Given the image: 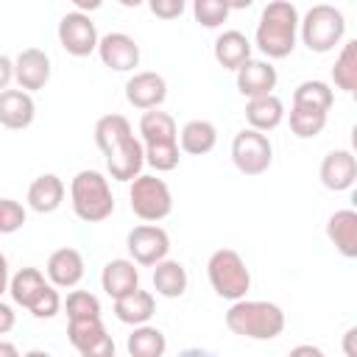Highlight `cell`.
Masks as SVG:
<instances>
[{
    "label": "cell",
    "mask_w": 357,
    "mask_h": 357,
    "mask_svg": "<svg viewBox=\"0 0 357 357\" xmlns=\"http://www.w3.org/2000/svg\"><path fill=\"white\" fill-rule=\"evenodd\" d=\"M298 8L290 0H271L257 22L254 45L265 59H287L298 39Z\"/></svg>",
    "instance_id": "1"
},
{
    "label": "cell",
    "mask_w": 357,
    "mask_h": 357,
    "mask_svg": "<svg viewBox=\"0 0 357 357\" xmlns=\"http://www.w3.org/2000/svg\"><path fill=\"white\" fill-rule=\"evenodd\" d=\"M226 326L237 337L248 340H273L284 332V312L273 301L262 298H237L226 310Z\"/></svg>",
    "instance_id": "2"
},
{
    "label": "cell",
    "mask_w": 357,
    "mask_h": 357,
    "mask_svg": "<svg viewBox=\"0 0 357 357\" xmlns=\"http://www.w3.org/2000/svg\"><path fill=\"white\" fill-rule=\"evenodd\" d=\"M139 137L145 148V165H151L156 173H170L178 167V128L167 112L145 109L139 117Z\"/></svg>",
    "instance_id": "3"
},
{
    "label": "cell",
    "mask_w": 357,
    "mask_h": 357,
    "mask_svg": "<svg viewBox=\"0 0 357 357\" xmlns=\"http://www.w3.org/2000/svg\"><path fill=\"white\" fill-rule=\"evenodd\" d=\"M70 204L78 220L100 223L114 212V195L109 178L100 170H78L70 181Z\"/></svg>",
    "instance_id": "4"
},
{
    "label": "cell",
    "mask_w": 357,
    "mask_h": 357,
    "mask_svg": "<svg viewBox=\"0 0 357 357\" xmlns=\"http://www.w3.org/2000/svg\"><path fill=\"white\" fill-rule=\"evenodd\" d=\"M298 36L312 53H329L346 36V17L335 6L318 3L298 20Z\"/></svg>",
    "instance_id": "5"
},
{
    "label": "cell",
    "mask_w": 357,
    "mask_h": 357,
    "mask_svg": "<svg viewBox=\"0 0 357 357\" xmlns=\"http://www.w3.org/2000/svg\"><path fill=\"white\" fill-rule=\"evenodd\" d=\"M206 276H209L212 290L226 301H237L251 290V271L234 248L212 251L206 262Z\"/></svg>",
    "instance_id": "6"
},
{
    "label": "cell",
    "mask_w": 357,
    "mask_h": 357,
    "mask_svg": "<svg viewBox=\"0 0 357 357\" xmlns=\"http://www.w3.org/2000/svg\"><path fill=\"white\" fill-rule=\"evenodd\" d=\"M128 201H131V212L145 223H159L173 212V192L167 181L159 176L139 173L137 178H131Z\"/></svg>",
    "instance_id": "7"
},
{
    "label": "cell",
    "mask_w": 357,
    "mask_h": 357,
    "mask_svg": "<svg viewBox=\"0 0 357 357\" xmlns=\"http://www.w3.org/2000/svg\"><path fill=\"white\" fill-rule=\"evenodd\" d=\"M231 162L243 176H262L273 165V145L265 131L243 128L231 139Z\"/></svg>",
    "instance_id": "8"
},
{
    "label": "cell",
    "mask_w": 357,
    "mask_h": 357,
    "mask_svg": "<svg viewBox=\"0 0 357 357\" xmlns=\"http://www.w3.org/2000/svg\"><path fill=\"white\" fill-rule=\"evenodd\" d=\"M67 340L81 357H112L114 354V340L106 332L100 315L67 318Z\"/></svg>",
    "instance_id": "9"
},
{
    "label": "cell",
    "mask_w": 357,
    "mask_h": 357,
    "mask_svg": "<svg viewBox=\"0 0 357 357\" xmlns=\"http://www.w3.org/2000/svg\"><path fill=\"white\" fill-rule=\"evenodd\" d=\"M56 36H59V45L75 59H84V56L95 53L98 50V39H100L92 17L86 11H78V8L59 20Z\"/></svg>",
    "instance_id": "10"
},
{
    "label": "cell",
    "mask_w": 357,
    "mask_h": 357,
    "mask_svg": "<svg viewBox=\"0 0 357 357\" xmlns=\"http://www.w3.org/2000/svg\"><path fill=\"white\" fill-rule=\"evenodd\" d=\"M126 248H128V254H131V259H134L137 265L153 268L159 259L167 257V251H170V237H167V231H165L162 226H156V223H139V226H134V229L126 234Z\"/></svg>",
    "instance_id": "11"
},
{
    "label": "cell",
    "mask_w": 357,
    "mask_h": 357,
    "mask_svg": "<svg viewBox=\"0 0 357 357\" xmlns=\"http://www.w3.org/2000/svg\"><path fill=\"white\" fill-rule=\"evenodd\" d=\"M98 56H100L103 67H109L114 73H128L139 64V45L134 42V36H128L123 31H112L98 39Z\"/></svg>",
    "instance_id": "12"
},
{
    "label": "cell",
    "mask_w": 357,
    "mask_h": 357,
    "mask_svg": "<svg viewBox=\"0 0 357 357\" xmlns=\"http://www.w3.org/2000/svg\"><path fill=\"white\" fill-rule=\"evenodd\" d=\"M14 81L25 92H39L50 81V56L39 47H25L14 59Z\"/></svg>",
    "instance_id": "13"
},
{
    "label": "cell",
    "mask_w": 357,
    "mask_h": 357,
    "mask_svg": "<svg viewBox=\"0 0 357 357\" xmlns=\"http://www.w3.org/2000/svg\"><path fill=\"white\" fill-rule=\"evenodd\" d=\"M234 81L240 95L245 98H257V95H268L276 89V67L271 64V59H245L237 70H234Z\"/></svg>",
    "instance_id": "14"
},
{
    "label": "cell",
    "mask_w": 357,
    "mask_h": 357,
    "mask_svg": "<svg viewBox=\"0 0 357 357\" xmlns=\"http://www.w3.org/2000/svg\"><path fill=\"white\" fill-rule=\"evenodd\" d=\"M167 98V81L159 75V73H134L128 81H126V100L134 106V109H159Z\"/></svg>",
    "instance_id": "15"
},
{
    "label": "cell",
    "mask_w": 357,
    "mask_h": 357,
    "mask_svg": "<svg viewBox=\"0 0 357 357\" xmlns=\"http://www.w3.org/2000/svg\"><path fill=\"white\" fill-rule=\"evenodd\" d=\"M321 184L332 192H343L349 190L354 181H357V156L346 148H337V151H329L321 162Z\"/></svg>",
    "instance_id": "16"
},
{
    "label": "cell",
    "mask_w": 357,
    "mask_h": 357,
    "mask_svg": "<svg viewBox=\"0 0 357 357\" xmlns=\"http://www.w3.org/2000/svg\"><path fill=\"white\" fill-rule=\"evenodd\" d=\"M142 167H145V148L142 139L137 137H128L123 145L106 153V173L114 181H131L142 173Z\"/></svg>",
    "instance_id": "17"
},
{
    "label": "cell",
    "mask_w": 357,
    "mask_h": 357,
    "mask_svg": "<svg viewBox=\"0 0 357 357\" xmlns=\"http://www.w3.org/2000/svg\"><path fill=\"white\" fill-rule=\"evenodd\" d=\"M45 273H47V282L56 284V287H75L81 279H84V257L78 248H56L50 257H47V265H45Z\"/></svg>",
    "instance_id": "18"
},
{
    "label": "cell",
    "mask_w": 357,
    "mask_h": 357,
    "mask_svg": "<svg viewBox=\"0 0 357 357\" xmlns=\"http://www.w3.org/2000/svg\"><path fill=\"white\" fill-rule=\"evenodd\" d=\"M36 117V103L31 92L25 89H3L0 92V126L11 131H22L33 123Z\"/></svg>",
    "instance_id": "19"
},
{
    "label": "cell",
    "mask_w": 357,
    "mask_h": 357,
    "mask_svg": "<svg viewBox=\"0 0 357 357\" xmlns=\"http://www.w3.org/2000/svg\"><path fill=\"white\" fill-rule=\"evenodd\" d=\"M326 237L340 257L354 259L357 257V212L354 209L332 212L326 220Z\"/></svg>",
    "instance_id": "20"
},
{
    "label": "cell",
    "mask_w": 357,
    "mask_h": 357,
    "mask_svg": "<svg viewBox=\"0 0 357 357\" xmlns=\"http://www.w3.org/2000/svg\"><path fill=\"white\" fill-rule=\"evenodd\" d=\"M64 181L56 176V173H42L31 181L28 187V206L39 215H50L61 206L64 201Z\"/></svg>",
    "instance_id": "21"
},
{
    "label": "cell",
    "mask_w": 357,
    "mask_h": 357,
    "mask_svg": "<svg viewBox=\"0 0 357 357\" xmlns=\"http://www.w3.org/2000/svg\"><path fill=\"white\" fill-rule=\"evenodd\" d=\"M100 287L112 298H120V296L131 293L134 287H139L137 262L134 259H109L103 265V273H100Z\"/></svg>",
    "instance_id": "22"
},
{
    "label": "cell",
    "mask_w": 357,
    "mask_h": 357,
    "mask_svg": "<svg viewBox=\"0 0 357 357\" xmlns=\"http://www.w3.org/2000/svg\"><path fill=\"white\" fill-rule=\"evenodd\" d=\"M245 120H248V128L273 131L284 120V103H282V98H276L273 92L248 98V103H245Z\"/></svg>",
    "instance_id": "23"
},
{
    "label": "cell",
    "mask_w": 357,
    "mask_h": 357,
    "mask_svg": "<svg viewBox=\"0 0 357 357\" xmlns=\"http://www.w3.org/2000/svg\"><path fill=\"white\" fill-rule=\"evenodd\" d=\"M153 312H156V298H153V293H148V290L134 287L131 293L114 298V315H117V321H123V324H128V326L148 324V321L153 318Z\"/></svg>",
    "instance_id": "24"
},
{
    "label": "cell",
    "mask_w": 357,
    "mask_h": 357,
    "mask_svg": "<svg viewBox=\"0 0 357 357\" xmlns=\"http://www.w3.org/2000/svg\"><path fill=\"white\" fill-rule=\"evenodd\" d=\"M218 145V128L209 120H187L178 131V148L190 156H206Z\"/></svg>",
    "instance_id": "25"
},
{
    "label": "cell",
    "mask_w": 357,
    "mask_h": 357,
    "mask_svg": "<svg viewBox=\"0 0 357 357\" xmlns=\"http://www.w3.org/2000/svg\"><path fill=\"white\" fill-rule=\"evenodd\" d=\"M187 284H190V276H187V268L178 262V259H159L153 265V290L165 298H181L187 293Z\"/></svg>",
    "instance_id": "26"
},
{
    "label": "cell",
    "mask_w": 357,
    "mask_h": 357,
    "mask_svg": "<svg viewBox=\"0 0 357 357\" xmlns=\"http://www.w3.org/2000/svg\"><path fill=\"white\" fill-rule=\"evenodd\" d=\"M212 53H215V61H218L223 70H231V73H234L245 59H251V42H248V36L240 33V31H223V33L215 39Z\"/></svg>",
    "instance_id": "27"
},
{
    "label": "cell",
    "mask_w": 357,
    "mask_h": 357,
    "mask_svg": "<svg viewBox=\"0 0 357 357\" xmlns=\"http://www.w3.org/2000/svg\"><path fill=\"white\" fill-rule=\"evenodd\" d=\"M128 137H134V131H131V123L123 114H103L95 123V145L100 148L103 156L109 151H114L117 145H123Z\"/></svg>",
    "instance_id": "28"
},
{
    "label": "cell",
    "mask_w": 357,
    "mask_h": 357,
    "mask_svg": "<svg viewBox=\"0 0 357 357\" xmlns=\"http://www.w3.org/2000/svg\"><path fill=\"white\" fill-rule=\"evenodd\" d=\"M126 349L131 357H162L167 351V340H165L162 329H156L151 324H137L134 332L128 335Z\"/></svg>",
    "instance_id": "29"
},
{
    "label": "cell",
    "mask_w": 357,
    "mask_h": 357,
    "mask_svg": "<svg viewBox=\"0 0 357 357\" xmlns=\"http://www.w3.org/2000/svg\"><path fill=\"white\" fill-rule=\"evenodd\" d=\"M45 273L39 271V268H20L11 279H8V293H11V298H14V304H20V307H31V301L45 290Z\"/></svg>",
    "instance_id": "30"
},
{
    "label": "cell",
    "mask_w": 357,
    "mask_h": 357,
    "mask_svg": "<svg viewBox=\"0 0 357 357\" xmlns=\"http://www.w3.org/2000/svg\"><path fill=\"white\" fill-rule=\"evenodd\" d=\"M332 81L346 95L357 92V39L343 42V47L335 59V67H332Z\"/></svg>",
    "instance_id": "31"
},
{
    "label": "cell",
    "mask_w": 357,
    "mask_h": 357,
    "mask_svg": "<svg viewBox=\"0 0 357 357\" xmlns=\"http://www.w3.org/2000/svg\"><path fill=\"white\" fill-rule=\"evenodd\" d=\"M326 117H329V112L293 103L290 106V131L298 139H312V137H318L326 128Z\"/></svg>",
    "instance_id": "32"
},
{
    "label": "cell",
    "mask_w": 357,
    "mask_h": 357,
    "mask_svg": "<svg viewBox=\"0 0 357 357\" xmlns=\"http://www.w3.org/2000/svg\"><path fill=\"white\" fill-rule=\"evenodd\" d=\"M293 103L298 106H312V109H321V112H329L332 103H335V92L326 81H301L296 89H293Z\"/></svg>",
    "instance_id": "33"
},
{
    "label": "cell",
    "mask_w": 357,
    "mask_h": 357,
    "mask_svg": "<svg viewBox=\"0 0 357 357\" xmlns=\"http://www.w3.org/2000/svg\"><path fill=\"white\" fill-rule=\"evenodd\" d=\"M192 17L201 28H220L229 20V6L223 0H192Z\"/></svg>",
    "instance_id": "34"
},
{
    "label": "cell",
    "mask_w": 357,
    "mask_h": 357,
    "mask_svg": "<svg viewBox=\"0 0 357 357\" xmlns=\"http://www.w3.org/2000/svg\"><path fill=\"white\" fill-rule=\"evenodd\" d=\"M61 307H64L67 318H89V315H100V301H98V296H92L89 290H73Z\"/></svg>",
    "instance_id": "35"
},
{
    "label": "cell",
    "mask_w": 357,
    "mask_h": 357,
    "mask_svg": "<svg viewBox=\"0 0 357 357\" xmlns=\"http://www.w3.org/2000/svg\"><path fill=\"white\" fill-rule=\"evenodd\" d=\"M59 310H61V296H59V287L56 284H45V290L31 301V307H28V312L33 315V318H39V321H47V318H56L59 315Z\"/></svg>",
    "instance_id": "36"
},
{
    "label": "cell",
    "mask_w": 357,
    "mask_h": 357,
    "mask_svg": "<svg viewBox=\"0 0 357 357\" xmlns=\"http://www.w3.org/2000/svg\"><path fill=\"white\" fill-rule=\"evenodd\" d=\"M25 206L14 198H0V234H14L17 229L25 226Z\"/></svg>",
    "instance_id": "37"
},
{
    "label": "cell",
    "mask_w": 357,
    "mask_h": 357,
    "mask_svg": "<svg viewBox=\"0 0 357 357\" xmlns=\"http://www.w3.org/2000/svg\"><path fill=\"white\" fill-rule=\"evenodd\" d=\"M151 14L159 20H178L187 8V0H145Z\"/></svg>",
    "instance_id": "38"
},
{
    "label": "cell",
    "mask_w": 357,
    "mask_h": 357,
    "mask_svg": "<svg viewBox=\"0 0 357 357\" xmlns=\"http://www.w3.org/2000/svg\"><path fill=\"white\" fill-rule=\"evenodd\" d=\"M14 324H17V312H14V307L6 304V301H0V337L8 335V332L14 329Z\"/></svg>",
    "instance_id": "39"
},
{
    "label": "cell",
    "mask_w": 357,
    "mask_h": 357,
    "mask_svg": "<svg viewBox=\"0 0 357 357\" xmlns=\"http://www.w3.org/2000/svg\"><path fill=\"white\" fill-rule=\"evenodd\" d=\"M11 81H14V59H8V56L0 53V92L8 89Z\"/></svg>",
    "instance_id": "40"
},
{
    "label": "cell",
    "mask_w": 357,
    "mask_h": 357,
    "mask_svg": "<svg viewBox=\"0 0 357 357\" xmlns=\"http://www.w3.org/2000/svg\"><path fill=\"white\" fill-rule=\"evenodd\" d=\"M354 340H357V326H351V329L346 332V337H343V351H346V357H357Z\"/></svg>",
    "instance_id": "41"
},
{
    "label": "cell",
    "mask_w": 357,
    "mask_h": 357,
    "mask_svg": "<svg viewBox=\"0 0 357 357\" xmlns=\"http://www.w3.org/2000/svg\"><path fill=\"white\" fill-rule=\"evenodd\" d=\"M8 279H11V273H8V259H6V254L0 251V296L8 290Z\"/></svg>",
    "instance_id": "42"
},
{
    "label": "cell",
    "mask_w": 357,
    "mask_h": 357,
    "mask_svg": "<svg viewBox=\"0 0 357 357\" xmlns=\"http://www.w3.org/2000/svg\"><path fill=\"white\" fill-rule=\"evenodd\" d=\"M100 3H103V0H73V6H75L78 11H86V14L95 11V8H100Z\"/></svg>",
    "instance_id": "43"
},
{
    "label": "cell",
    "mask_w": 357,
    "mask_h": 357,
    "mask_svg": "<svg viewBox=\"0 0 357 357\" xmlns=\"http://www.w3.org/2000/svg\"><path fill=\"white\" fill-rule=\"evenodd\" d=\"M20 354V349L14 346V343H8V340H0V357H17Z\"/></svg>",
    "instance_id": "44"
},
{
    "label": "cell",
    "mask_w": 357,
    "mask_h": 357,
    "mask_svg": "<svg viewBox=\"0 0 357 357\" xmlns=\"http://www.w3.org/2000/svg\"><path fill=\"white\" fill-rule=\"evenodd\" d=\"M229 6V11H243V8H251L254 0H223Z\"/></svg>",
    "instance_id": "45"
},
{
    "label": "cell",
    "mask_w": 357,
    "mask_h": 357,
    "mask_svg": "<svg viewBox=\"0 0 357 357\" xmlns=\"http://www.w3.org/2000/svg\"><path fill=\"white\" fill-rule=\"evenodd\" d=\"M290 354H312V357H321V349H315V346H296Z\"/></svg>",
    "instance_id": "46"
},
{
    "label": "cell",
    "mask_w": 357,
    "mask_h": 357,
    "mask_svg": "<svg viewBox=\"0 0 357 357\" xmlns=\"http://www.w3.org/2000/svg\"><path fill=\"white\" fill-rule=\"evenodd\" d=\"M117 3H120L123 8H139V6L145 3V0H117Z\"/></svg>",
    "instance_id": "47"
}]
</instances>
